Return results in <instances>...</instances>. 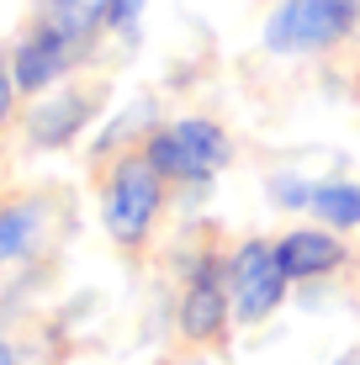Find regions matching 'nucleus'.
Listing matches in <instances>:
<instances>
[{"mask_svg": "<svg viewBox=\"0 0 360 365\" xmlns=\"http://www.w3.org/2000/svg\"><path fill=\"white\" fill-rule=\"evenodd\" d=\"M148 165H154L165 180H212V175L233 159V143L217 122L207 117H185L175 128H159L148 138Z\"/></svg>", "mask_w": 360, "mask_h": 365, "instance_id": "f257e3e1", "label": "nucleus"}, {"mask_svg": "<svg viewBox=\"0 0 360 365\" xmlns=\"http://www.w3.org/2000/svg\"><path fill=\"white\" fill-rule=\"evenodd\" d=\"M228 312H233L228 275H222L212 259H207V265H196L191 286H185V297H180V334L196 339V344H202V339H217L222 323H228Z\"/></svg>", "mask_w": 360, "mask_h": 365, "instance_id": "39448f33", "label": "nucleus"}, {"mask_svg": "<svg viewBox=\"0 0 360 365\" xmlns=\"http://www.w3.org/2000/svg\"><path fill=\"white\" fill-rule=\"evenodd\" d=\"M276 259H281V270H287V281H313V275H329L334 265H344V244L334 233L297 228L276 244Z\"/></svg>", "mask_w": 360, "mask_h": 365, "instance_id": "0eeeda50", "label": "nucleus"}, {"mask_svg": "<svg viewBox=\"0 0 360 365\" xmlns=\"http://www.w3.org/2000/svg\"><path fill=\"white\" fill-rule=\"evenodd\" d=\"M143 6H148V0H106V27L122 32V37H133V32H138Z\"/></svg>", "mask_w": 360, "mask_h": 365, "instance_id": "f8f14e48", "label": "nucleus"}, {"mask_svg": "<svg viewBox=\"0 0 360 365\" xmlns=\"http://www.w3.org/2000/svg\"><path fill=\"white\" fill-rule=\"evenodd\" d=\"M101 21H106V0H43V27L64 32L80 48L96 37Z\"/></svg>", "mask_w": 360, "mask_h": 365, "instance_id": "1a4fd4ad", "label": "nucleus"}, {"mask_svg": "<svg viewBox=\"0 0 360 365\" xmlns=\"http://www.w3.org/2000/svg\"><path fill=\"white\" fill-rule=\"evenodd\" d=\"M85 117H91V101H85V96H53V101H43V106L32 111V143L37 148H64L69 138L85 128Z\"/></svg>", "mask_w": 360, "mask_h": 365, "instance_id": "6e6552de", "label": "nucleus"}, {"mask_svg": "<svg viewBox=\"0 0 360 365\" xmlns=\"http://www.w3.org/2000/svg\"><path fill=\"white\" fill-rule=\"evenodd\" d=\"M360 0H281L265 21L270 53H318L355 27Z\"/></svg>", "mask_w": 360, "mask_h": 365, "instance_id": "f03ea898", "label": "nucleus"}, {"mask_svg": "<svg viewBox=\"0 0 360 365\" xmlns=\"http://www.w3.org/2000/svg\"><path fill=\"white\" fill-rule=\"evenodd\" d=\"M228 292H233V318L239 323L270 318L287 297V270L276 259V244H265V238L239 244V255L228 259Z\"/></svg>", "mask_w": 360, "mask_h": 365, "instance_id": "20e7f679", "label": "nucleus"}, {"mask_svg": "<svg viewBox=\"0 0 360 365\" xmlns=\"http://www.w3.org/2000/svg\"><path fill=\"white\" fill-rule=\"evenodd\" d=\"M85 48L80 43H69L64 32H53V27H43L37 21V32H27L21 37V48L11 53V69H16V91H48V85L64 74L74 58H80Z\"/></svg>", "mask_w": 360, "mask_h": 365, "instance_id": "423d86ee", "label": "nucleus"}, {"mask_svg": "<svg viewBox=\"0 0 360 365\" xmlns=\"http://www.w3.org/2000/svg\"><path fill=\"white\" fill-rule=\"evenodd\" d=\"M0 365H16V355H11V344H0Z\"/></svg>", "mask_w": 360, "mask_h": 365, "instance_id": "2eb2a0df", "label": "nucleus"}, {"mask_svg": "<svg viewBox=\"0 0 360 365\" xmlns=\"http://www.w3.org/2000/svg\"><path fill=\"white\" fill-rule=\"evenodd\" d=\"M270 196H276L281 207H307V201H313V185H302V180H270Z\"/></svg>", "mask_w": 360, "mask_h": 365, "instance_id": "ddd939ff", "label": "nucleus"}, {"mask_svg": "<svg viewBox=\"0 0 360 365\" xmlns=\"http://www.w3.org/2000/svg\"><path fill=\"white\" fill-rule=\"evenodd\" d=\"M37 228H43V212H37L32 201H16V207L0 212V265H11L16 255H27Z\"/></svg>", "mask_w": 360, "mask_h": 365, "instance_id": "9b49d317", "label": "nucleus"}, {"mask_svg": "<svg viewBox=\"0 0 360 365\" xmlns=\"http://www.w3.org/2000/svg\"><path fill=\"white\" fill-rule=\"evenodd\" d=\"M165 175H159L148 159H122L117 170H111V180H106V201H101V212H106V233L117 238V244H143L148 228H154V217H159V201H165Z\"/></svg>", "mask_w": 360, "mask_h": 365, "instance_id": "7ed1b4c3", "label": "nucleus"}, {"mask_svg": "<svg viewBox=\"0 0 360 365\" xmlns=\"http://www.w3.org/2000/svg\"><path fill=\"white\" fill-rule=\"evenodd\" d=\"M11 101H16V69H11V58H0V122L11 117Z\"/></svg>", "mask_w": 360, "mask_h": 365, "instance_id": "4468645a", "label": "nucleus"}, {"mask_svg": "<svg viewBox=\"0 0 360 365\" xmlns=\"http://www.w3.org/2000/svg\"><path fill=\"white\" fill-rule=\"evenodd\" d=\"M307 207H313L329 228H360V185H350V180L313 185V201H307Z\"/></svg>", "mask_w": 360, "mask_h": 365, "instance_id": "9d476101", "label": "nucleus"}]
</instances>
